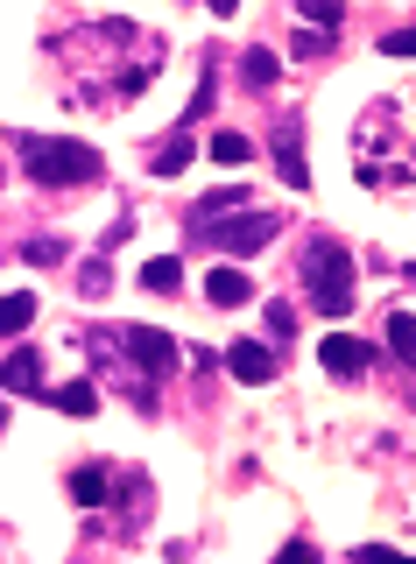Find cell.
<instances>
[{"label":"cell","instance_id":"obj_14","mask_svg":"<svg viewBox=\"0 0 416 564\" xmlns=\"http://www.w3.org/2000/svg\"><path fill=\"white\" fill-rule=\"evenodd\" d=\"M71 501H78V508H99V501H107V466H78V473H71Z\"/></svg>","mask_w":416,"mask_h":564},{"label":"cell","instance_id":"obj_1","mask_svg":"<svg viewBox=\"0 0 416 564\" xmlns=\"http://www.w3.org/2000/svg\"><path fill=\"white\" fill-rule=\"evenodd\" d=\"M14 162H22L36 184H57V191L99 184V170H107L93 142H71V135H14Z\"/></svg>","mask_w":416,"mask_h":564},{"label":"cell","instance_id":"obj_24","mask_svg":"<svg viewBox=\"0 0 416 564\" xmlns=\"http://www.w3.org/2000/svg\"><path fill=\"white\" fill-rule=\"evenodd\" d=\"M296 332V310L290 304H269V339H290Z\"/></svg>","mask_w":416,"mask_h":564},{"label":"cell","instance_id":"obj_7","mask_svg":"<svg viewBox=\"0 0 416 564\" xmlns=\"http://www.w3.org/2000/svg\"><path fill=\"white\" fill-rule=\"evenodd\" d=\"M205 296H212L219 310H241L247 296H255V282H247V269H241V261H219V269L205 275Z\"/></svg>","mask_w":416,"mask_h":564},{"label":"cell","instance_id":"obj_9","mask_svg":"<svg viewBox=\"0 0 416 564\" xmlns=\"http://www.w3.org/2000/svg\"><path fill=\"white\" fill-rule=\"evenodd\" d=\"M42 403L64 409V417H93V409H99V389L78 375V381H57V389H42Z\"/></svg>","mask_w":416,"mask_h":564},{"label":"cell","instance_id":"obj_12","mask_svg":"<svg viewBox=\"0 0 416 564\" xmlns=\"http://www.w3.org/2000/svg\"><path fill=\"white\" fill-rule=\"evenodd\" d=\"M276 78H282V57L276 50H247L241 57V85H247V93H269Z\"/></svg>","mask_w":416,"mask_h":564},{"label":"cell","instance_id":"obj_19","mask_svg":"<svg viewBox=\"0 0 416 564\" xmlns=\"http://www.w3.org/2000/svg\"><path fill=\"white\" fill-rule=\"evenodd\" d=\"M212 99H219V64H205V78H198V93H191V107H184V121H176V127L205 121V113H212Z\"/></svg>","mask_w":416,"mask_h":564},{"label":"cell","instance_id":"obj_25","mask_svg":"<svg viewBox=\"0 0 416 564\" xmlns=\"http://www.w3.org/2000/svg\"><path fill=\"white\" fill-rule=\"evenodd\" d=\"M148 78H156V71H148V64H135V71H121V93H127V99H142V93H148Z\"/></svg>","mask_w":416,"mask_h":564},{"label":"cell","instance_id":"obj_8","mask_svg":"<svg viewBox=\"0 0 416 564\" xmlns=\"http://www.w3.org/2000/svg\"><path fill=\"white\" fill-rule=\"evenodd\" d=\"M227 375L233 381H269L276 375V353L255 346V339H233V346H227Z\"/></svg>","mask_w":416,"mask_h":564},{"label":"cell","instance_id":"obj_16","mask_svg":"<svg viewBox=\"0 0 416 564\" xmlns=\"http://www.w3.org/2000/svg\"><path fill=\"white\" fill-rule=\"evenodd\" d=\"M205 156H212V162H247V156H255V142H247L241 127H219V135L205 142Z\"/></svg>","mask_w":416,"mask_h":564},{"label":"cell","instance_id":"obj_26","mask_svg":"<svg viewBox=\"0 0 416 564\" xmlns=\"http://www.w3.org/2000/svg\"><path fill=\"white\" fill-rule=\"evenodd\" d=\"M127 233H135V219H113V226L99 233V247H107V255H113V247H127Z\"/></svg>","mask_w":416,"mask_h":564},{"label":"cell","instance_id":"obj_2","mask_svg":"<svg viewBox=\"0 0 416 564\" xmlns=\"http://www.w3.org/2000/svg\"><path fill=\"white\" fill-rule=\"evenodd\" d=\"M304 282H310V304H318L325 318H346V310L360 304V290H353V282H360V261H353L339 241L304 247Z\"/></svg>","mask_w":416,"mask_h":564},{"label":"cell","instance_id":"obj_23","mask_svg":"<svg viewBox=\"0 0 416 564\" xmlns=\"http://www.w3.org/2000/svg\"><path fill=\"white\" fill-rule=\"evenodd\" d=\"M381 57H403V64H409V57H416V28H389V36H381Z\"/></svg>","mask_w":416,"mask_h":564},{"label":"cell","instance_id":"obj_6","mask_svg":"<svg viewBox=\"0 0 416 564\" xmlns=\"http://www.w3.org/2000/svg\"><path fill=\"white\" fill-rule=\"evenodd\" d=\"M318 367L332 381H360L367 367H375V346L367 339H353V332H332V339H318Z\"/></svg>","mask_w":416,"mask_h":564},{"label":"cell","instance_id":"obj_5","mask_svg":"<svg viewBox=\"0 0 416 564\" xmlns=\"http://www.w3.org/2000/svg\"><path fill=\"white\" fill-rule=\"evenodd\" d=\"M269 156H276V176L290 191L310 184V156H304V113H282V121L269 127Z\"/></svg>","mask_w":416,"mask_h":564},{"label":"cell","instance_id":"obj_11","mask_svg":"<svg viewBox=\"0 0 416 564\" xmlns=\"http://www.w3.org/2000/svg\"><path fill=\"white\" fill-rule=\"evenodd\" d=\"M0 375H8V389H14V395L42 389V360H36V346H14V353H8V367H0Z\"/></svg>","mask_w":416,"mask_h":564},{"label":"cell","instance_id":"obj_20","mask_svg":"<svg viewBox=\"0 0 416 564\" xmlns=\"http://www.w3.org/2000/svg\"><path fill=\"white\" fill-rule=\"evenodd\" d=\"M28 318H36V296H28V290L0 296V324H8V332H28Z\"/></svg>","mask_w":416,"mask_h":564},{"label":"cell","instance_id":"obj_4","mask_svg":"<svg viewBox=\"0 0 416 564\" xmlns=\"http://www.w3.org/2000/svg\"><path fill=\"white\" fill-rule=\"evenodd\" d=\"M121 353H127V367H142L148 381H162V375H176V367H184V346H176L170 332H156V324H127V332H121Z\"/></svg>","mask_w":416,"mask_h":564},{"label":"cell","instance_id":"obj_21","mask_svg":"<svg viewBox=\"0 0 416 564\" xmlns=\"http://www.w3.org/2000/svg\"><path fill=\"white\" fill-rule=\"evenodd\" d=\"M22 261H36V269H57V261H64V241H22Z\"/></svg>","mask_w":416,"mask_h":564},{"label":"cell","instance_id":"obj_18","mask_svg":"<svg viewBox=\"0 0 416 564\" xmlns=\"http://www.w3.org/2000/svg\"><path fill=\"white\" fill-rule=\"evenodd\" d=\"M318 28V36H332L339 22H346V8H339V0H304V8H296V28Z\"/></svg>","mask_w":416,"mask_h":564},{"label":"cell","instance_id":"obj_17","mask_svg":"<svg viewBox=\"0 0 416 564\" xmlns=\"http://www.w3.org/2000/svg\"><path fill=\"white\" fill-rule=\"evenodd\" d=\"M184 162H191V127H176V135L156 148V162H148V170H156V176H176Z\"/></svg>","mask_w":416,"mask_h":564},{"label":"cell","instance_id":"obj_22","mask_svg":"<svg viewBox=\"0 0 416 564\" xmlns=\"http://www.w3.org/2000/svg\"><path fill=\"white\" fill-rule=\"evenodd\" d=\"M78 290H85V296H107V290H113V269H107V261H85Z\"/></svg>","mask_w":416,"mask_h":564},{"label":"cell","instance_id":"obj_3","mask_svg":"<svg viewBox=\"0 0 416 564\" xmlns=\"http://www.w3.org/2000/svg\"><path fill=\"white\" fill-rule=\"evenodd\" d=\"M276 226H282L276 212H255V205H247V212L219 219V226H191V241H198V247H219V255H261V247L276 241Z\"/></svg>","mask_w":416,"mask_h":564},{"label":"cell","instance_id":"obj_13","mask_svg":"<svg viewBox=\"0 0 416 564\" xmlns=\"http://www.w3.org/2000/svg\"><path fill=\"white\" fill-rule=\"evenodd\" d=\"M142 290H156V296H176V290H184V261H176V255H156V261H142Z\"/></svg>","mask_w":416,"mask_h":564},{"label":"cell","instance_id":"obj_10","mask_svg":"<svg viewBox=\"0 0 416 564\" xmlns=\"http://www.w3.org/2000/svg\"><path fill=\"white\" fill-rule=\"evenodd\" d=\"M227 212H247V191H241V184L205 191V198H198V219H191V226H212V219H227Z\"/></svg>","mask_w":416,"mask_h":564},{"label":"cell","instance_id":"obj_15","mask_svg":"<svg viewBox=\"0 0 416 564\" xmlns=\"http://www.w3.org/2000/svg\"><path fill=\"white\" fill-rule=\"evenodd\" d=\"M389 353L403 367H416V310H395V318H389Z\"/></svg>","mask_w":416,"mask_h":564}]
</instances>
